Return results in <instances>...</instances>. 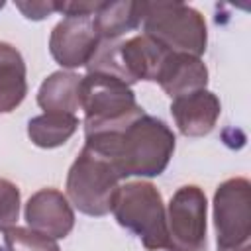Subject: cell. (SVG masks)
<instances>
[{"label":"cell","instance_id":"obj_8","mask_svg":"<svg viewBox=\"0 0 251 251\" xmlns=\"http://www.w3.org/2000/svg\"><path fill=\"white\" fill-rule=\"evenodd\" d=\"M98 43L100 37L94 29L92 18H63L51 31L49 51L61 67L76 69L90 61Z\"/></svg>","mask_w":251,"mask_h":251},{"label":"cell","instance_id":"obj_5","mask_svg":"<svg viewBox=\"0 0 251 251\" xmlns=\"http://www.w3.org/2000/svg\"><path fill=\"white\" fill-rule=\"evenodd\" d=\"M120 180V175L106 157L82 147L67 175V200L86 216H106L112 210Z\"/></svg>","mask_w":251,"mask_h":251},{"label":"cell","instance_id":"obj_18","mask_svg":"<svg viewBox=\"0 0 251 251\" xmlns=\"http://www.w3.org/2000/svg\"><path fill=\"white\" fill-rule=\"evenodd\" d=\"M20 216V190L14 182L0 178V231L16 226Z\"/></svg>","mask_w":251,"mask_h":251},{"label":"cell","instance_id":"obj_12","mask_svg":"<svg viewBox=\"0 0 251 251\" xmlns=\"http://www.w3.org/2000/svg\"><path fill=\"white\" fill-rule=\"evenodd\" d=\"M155 82H159L165 94H169L175 100L178 96L206 88L208 69L200 61V57L169 53Z\"/></svg>","mask_w":251,"mask_h":251},{"label":"cell","instance_id":"obj_15","mask_svg":"<svg viewBox=\"0 0 251 251\" xmlns=\"http://www.w3.org/2000/svg\"><path fill=\"white\" fill-rule=\"evenodd\" d=\"M80 80L82 76L75 73H53L39 86L37 104L45 112L75 114V110L80 108Z\"/></svg>","mask_w":251,"mask_h":251},{"label":"cell","instance_id":"obj_19","mask_svg":"<svg viewBox=\"0 0 251 251\" xmlns=\"http://www.w3.org/2000/svg\"><path fill=\"white\" fill-rule=\"evenodd\" d=\"M100 6H102L100 0H65V2H57V12L63 14L65 18H82V16L92 18Z\"/></svg>","mask_w":251,"mask_h":251},{"label":"cell","instance_id":"obj_23","mask_svg":"<svg viewBox=\"0 0 251 251\" xmlns=\"http://www.w3.org/2000/svg\"><path fill=\"white\" fill-rule=\"evenodd\" d=\"M0 251H4V249H2V247H0Z\"/></svg>","mask_w":251,"mask_h":251},{"label":"cell","instance_id":"obj_10","mask_svg":"<svg viewBox=\"0 0 251 251\" xmlns=\"http://www.w3.org/2000/svg\"><path fill=\"white\" fill-rule=\"evenodd\" d=\"M222 106L214 92L202 88L178 96L171 104V114L178 131L186 137H202L210 133L220 118Z\"/></svg>","mask_w":251,"mask_h":251},{"label":"cell","instance_id":"obj_7","mask_svg":"<svg viewBox=\"0 0 251 251\" xmlns=\"http://www.w3.org/2000/svg\"><path fill=\"white\" fill-rule=\"evenodd\" d=\"M214 226L218 247L229 249L251 237V184L237 176L222 182L214 194Z\"/></svg>","mask_w":251,"mask_h":251},{"label":"cell","instance_id":"obj_17","mask_svg":"<svg viewBox=\"0 0 251 251\" xmlns=\"http://www.w3.org/2000/svg\"><path fill=\"white\" fill-rule=\"evenodd\" d=\"M6 251H59L55 239L41 235L29 227H10L4 231Z\"/></svg>","mask_w":251,"mask_h":251},{"label":"cell","instance_id":"obj_4","mask_svg":"<svg viewBox=\"0 0 251 251\" xmlns=\"http://www.w3.org/2000/svg\"><path fill=\"white\" fill-rule=\"evenodd\" d=\"M143 35L171 53L200 57L206 51V22L182 2H145Z\"/></svg>","mask_w":251,"mask_h":251},{"label":"cell","instance_id":"obj_1","mask_svg":"<svg viewBox=\"0 0 251 251\" xmlns=\"http://www.w3.org/2000/svg\"><path fill=\"white\" fill-rule=\"evenodd\" d=\"M84 147L106 157L120 178L159 176L175 151V133L153 116L141 114L126 127L86 135Z\"/></svg>","mask_w":251,"mask_h":251},{"label":"cell","instance_id":"obj_2","mask_svg":"<svg viewBox=\"0 0 251 251\" xmlns=\"http://www.w3.org/2000/svg\"><path fill=\"white\" fill-rule=\"evenodd\" d=\"M80 110L84 112V137L122 129L145 114L137 104L133 90L124 80L100 73L82 76Z\"/></svg>","mask_w":251,"mask_h":251},{"label":"cell","instance_id":"obj_14","mask_svg":"<svg viewBox=\"0 0 251 251\" xmlns=\"http://www.w3.org/2000/svg\"><path fill=\"white\" fill-rule=\"evenodd\" d=\"M143 12L145 2H102L98 12L92 16V24L100 39H118L120 35L139 27L143 22Z\"/></svg>","mask_w":251,"mask_h":251},{"label":"cell","instance_id":"obj_22","mask_svg":"<svg viewBox=\"0 0 251 251\" xmlns=\"http://www.w3.org/2000/svg\"><path fill=\"white\" fill-rule=\"evenodd\" d=\"M2 6H4V2H0V8H2Z\"/></svg>","mask_w":251,"mask_h":251},{"label":"cell","instance_id":"obj_3","mask_svg":"<svg viewBox=\"0 0 251 251\" xmlns=\"http://www.w3.org/2000/svg\"><path fill=\"white\" fill-rule=\"evenodd\" d=\"M116 222L137 235L147 251L167 249V210L161 192L151 182H126L112 200Z\"/></svg>","mask_w":251,"mask_h":251},{"label":"cell","instance_id":"obj_21","mask_svg":"<svg viewBox=\"0 0 251 251\" xmlns=\"http://www.w3.org/2000/svg\"><path fill=\"white\" fill-rule=\"evenodd\" d=\"M218 251H251V243H245V245H239V247H229V249L218 247Z\"/></svg>","mask_w":251,"mask_h":251},{"label":"cell","instance_id":"obj_9","mask_svg":"<svg viewBox=\"0 0 251 251\" xmlns=\"http://www.w3.org/2000/svg\"><path fill=\"white\" fill-rule=\"evenodd\" d=\"M25 222L29 229L51 239L67 237L75 226V212L67 196L55 188H41L25 204Z\"/></svg>","mask_w":251,"mask_h":251},{"label":"cell","instance_id":"obj_20","mask_svg":"<svg viewBox=\"0 0 251 251\" xmlns=\"http://www.w3.org/2000/svg\"><path fill=\"white\" fill-rule=\"evenodd\" d=\"M16 8L27 20H43L57 12V0H31V2H16Z\"/></svg>","mask_w":251,"mask_h":251},{"label":"cell","instance_id":"obj_6","mask_svg":"<svg viewBox=\"0 0 251 251\" xmlns=\"http://www.w3.org/2000/svg\"><path fill=\"white\" fill-rule=\"evenodd\" d=\"M208 202L196 184L180 186L167 208V251H202L206 247Z\"/></svg>","mask_w":251,"mask_h":251},{"label":"cell","instance_id":"obj_13","mask_svg":"<svg viewBox=\"0 0 251 251\" xmlns=\"http://www.w3.org/2000/svg\"><path fill=\"white\" fill-rule=\"evenodd\" d=\"M25 94L27 82L24 57L14 45L0 41V114L18 108Z\"/></svg>","mask_w":251,"mask_h":251},{"label":"cell","instance_id":"obj_11","mask_svg":"<svg viewBox=\"0 0 251 251\" xmlns=\"http://www.w3.org/2000/svg\"><path fill=\"white\" fill-rule=\"evenodd\" d=\"M169 53L171 51H167L147 35H135L127 41H120V61L127 84H133L137 80H157Z\"/></svg>","mask_w":251,"mask_h":251},{"label":"cell","instance_id":"obj_16","mask_svg":"<svg viewBox=\"0 0 251 251\" xmlns=\"http://www.w3.org/2000/svg\"><path fill=\"white\" fill-rule=\"evenodd\" d=\"M78 120L75 114H55L45 112L27 122V135L33 145L43 149H53L69 141L76 131Z\"/></svg>","mask_w":251,"mask_h":251}]
</instances>
